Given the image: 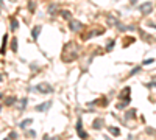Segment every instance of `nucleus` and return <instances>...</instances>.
<instances>
[{
	"label": "nucleus",
	"instance_id": "obj_1",
	"mask_svg": "<svg viewBox=\"0 0 156 140\" xmlns=\"http://www.w3.org/2000/svg\"><path fill=\"white\" fill-rule=\"evenodd\" d=\"M36 89H37L39 92H42V94H50V92H51V87H50L48 84H39Z\"/></svg>",
	"mask_w": 156,
	"mask_h": 140
},
{
	"label": "nucleus",
	"instance_id": "obj_2",
	"mask_svg": "<svg viewBox=\"0 0 156 140\" xmlns=\"http://www.w3.org/2000/svg\"><path fill=\"white\" fill-rule=\"evenodd\" d=\"M151 8H153L151 2H147L145 5H142V6H140V11L144 12V14H150V12H151Z\"/></svg>",
	"mask_w": 156,
	"mask_h": 140
},
{
	"label": "nucleus",
	"instance_id": "obj_3",
	"mask_svg": "<svg viewBox=\"0 0 156 140\" xmlns=\"http://www.w3.org/2000/svg\"><path fill=\"white\" fill-rule=\"evenodd\" d=\"M81 27H83V25H81L80 22H76V20H72V22H70V30H72V31H78Z\"/></svg>",
	"mask_w": 156,
	"mask_h": 140
},
{
	"label": "nucleus",
	"instance_id": "obj_4",
	"mask_svg": "<svg viewBox=\"0 0 156 140\" xmlns=\"http://www.w3.org/2000/svg\"><path fill=\"white\" fill-rule=\"evenodd\" d=\"M33 123V120L31 118H28V120H23L22 123H20V128H27V125H31Z\"/></svg>",
	"mask_w": 156,
	"mask_h": 140
},
{
	"label": "nucleus",
	"instance_id": "obj_5",
	"mask_svg": "<svg viewBox=\"0 0 156 140\" xmlns=\"http://www.w3.org/2000/svg\"><path fill=\"white\" fill-rule=\"evenodd\" d=\"M48 106H50V103H45V104H39V106H36V111H45Z\"/></svg>",
	"mask_w": 156,
	"mask_h": 140
},
{
	"label": "nucleus",
	"instance_id": "obj_6",
	"mask_svg": "<svg viewBox=\"0 0 156 140\" xmlns=\"http://www.w3.org/2000/svg\"><path fill=\"white\" fill-rule=\"evenodd\" d=\"M39 31H41V27H36L33 30V39H37V36H39Z\"/></svg>",
	"mask_w": 156,
	"mask_h": 140
},
{
	"label": "nucleus",
	"instance_id": "obj_7",
	"mask_svg": "<svg viewBox=\"0 0 156 140\" xmlns=\"http://www.w3.org/2000/svg\"><path fill=\"white\" fill-rule=\"evenodd\" d=\"M94 128H95V129H100V128H101V120H100V118L94 121Z\"/></svg>",
	"mask_w": 156,
	"mask_h": 140
},
{
	"label": "nucleus",
	"instance_id": "obj_8",
	"mask_svg": "<svg viewBox=\"0 0 156 140\" xmlns=\"http://www.w3.org/2000/svg\"><path fill=\"white\" fill-rule=\"evenodd\" d=\"M109 131H111V132H112L114 135H119V132H120L119 129H115V128H109Z\"/></svg>",
	"mask_w": 156,
	"mask_h": 140
},
{
	"label": "nucleus",
	"instance_id": "obj_9",
	"mask_svg": "<svg viewBox=\"0 0 156 140\" xmlns=\"http://www.w3.org/2000/svg\"><path fill=\"white\" fill-rule=\"evenodd\" d=\"M62 16L66 17V19H70V12L69 11H62Z\"/></svg>",
	"mask_w": 156,
	"mask_h": 140
},
{
	"label": "nucleus",
	"instance_id": "obj_10",
	"mask_svg": "<svg viewBox=\"0 0 156 140\" xmlns=\"http://www.w3.org/2000/svg\"><path fill=\"white\" fill-rule=\"evenodd\" d=\"M16 45H17V44H16V39H14V41H12V44H11V47H12V50H14V52H16Z\"/></svg>",
	"mask_w": 156,
	"mask_h": 140
},
{
	"label": "nucleus",
	"instance_id": "obj_11",
	"mask_svg": "<svg viewBox=\"0 0 156 140\" xmlns=\"http://www.w3.org/2000/svg\"><path fill=\"white\" fill-rule=\"evenodd\" d=\"M16 28H17V22L12 20V30H16Z\"/></svg>",
	"mask_w": 156,
	"mask_h": 140
},
{
	"label": "nucleus",
	"instance_id": "obj_12",
	"mask_svg": "<svg viewBox=\"0 0 156 140\" xmlns=\"http://www.w3.org/2000/svg\"><path fill=\"white\" fill-rule=\"evenodd\" d=\"M153 62V59H147V61H144V64H151Z\"/></svg>",
	"mask_w": 156,
	"mask_h": 140
},
{
	"label": "nucleus",
	"instance_id": "obj_13",
	"mask_svg": "<svg viewBox=\"0 0 156 140\" xmlns=\"http://www.w3.org/2000/svg\"><path fill=\"white\" fill-rule=\"evenodd\" d=\"M139 70H140V69H139V67H136V69H134V70H133V72H131V75H134V73H137V72H139Z\"/></svg>",
	"mask_w": 156,
	"mask_h": 140
}]
</instances>
